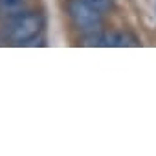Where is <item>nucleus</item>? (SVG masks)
Segmentation results:
<instances>
[{
    "instance_id": "obj_1",
    "label": "nucleus",
    "mask_w": 156,
    "mask_h": 156,
    "mask_svg": "<svg viewBox=\"0 0 156 156\" xmlns=\"http://www.w3.org/2000/svg\"><path fill=\"white\" fill-rule=\"evenodd\" d=\"M68 15L73 26L85 37H94L101 33L103 28V11L94 6L90 0H70L68 2Z\"/></svg>"
},
{
    "instance_id": "obj_4",
    "label": "nucleus",
    "mask_w": 156,
    "mask_h": 156,
    "mask_svg": "<svg viewBox=\"0 0 156 156\" xmlns=\"http://www.w3.org/2000/svg\"><path fill=\"white\" fill-rule=\"evenodd\" d=\"M24 2H26V0H0V11L15 15V13L20 11V8H22Z\"/></svg>"
},
{
    "instance_id": "obj_2",
    "label": "nucleus",
    "mask_w": 156,
    "mask_h": 156,
    "mask_svg": "<svg viewBox=\"0 0 156 156\" xmlns=\"http://www.w3.org/2000/svg\"><path fill=\"white\" fill-rule=\"evenodd\" d=\"M44 28V19L41 13L35 11H24L15 13L6 26V37L13 44H30L35 41Z\"/></svg>"
},
{
    "instance_id": "obj_5",
    "label": "nucleus",
    "mask_w": 156,
    "mask_h": 156,
    "mask_svg": "<svg viewBox=\"0 0 156 156\" xmlns=\"http://www.w3.org/2000/svg\"><path fill=\"white\" fill-rule=\"evenodd\" d=\"M90 2H92L94 6H98L101 11H107V9L110 8V2H108V0H90Z\"/></svg>"
},
{
    "instance_id": "obj_3",
    "label": "nucleus",
    "mask_w": 156,
    "mask_h": 156,
    "mask_svg": "<svg viewBox=\"0 0 156 156\" xmlns=\"http://www.w3.org/2000/svg\"><path fill=\"white\" fill-rule=\"evenodd\" d=\"M96 46H138L136 37H132L130 33H99L90 37Z\"/></svg>"
}]
</instances>
